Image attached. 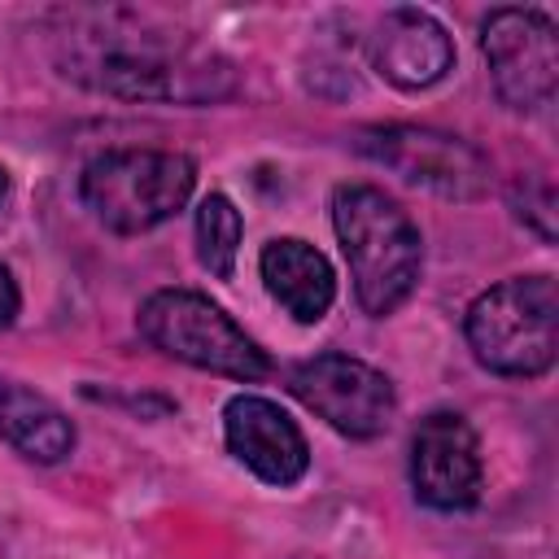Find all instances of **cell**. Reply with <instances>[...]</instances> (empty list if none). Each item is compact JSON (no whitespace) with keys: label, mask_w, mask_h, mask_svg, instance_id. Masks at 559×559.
Returning a JSON list of instances; mask_svg holds the SVG:
<instances>
[{"label":"cell","mask_w":559,"mask_h":559,"mask_svg":"<svg viewBox=\"0 0 559 559\" xmlns=\"http://www.w3.org/2000/svg\"><path fill=\"white\" fill-rule=\"evenodd\" d=\"M66 48L61 66L70 79L127 96V100H218L236 87L231 66L201 48L188 31L157 26L131 9H92L70 13L66 31H57Z\"/></svg>","instance_id":"cell-1"},{"label":"cell","mask_w":559,"mask_h":559,"mask_svg":"<svg viewBox=\"0 0 559 559\" xmlns=\"http://www.w3.org/2000/svg\"><path fill=\"white\" fill-rule=\"evenodd\" d=\"M332 223L354 275L358 306L367 314H393L419 280V227L393 197L371 183H341L332 197Z\"/></svg>","instance_id":"cell-2"},{"label":"cell","mask_w":559,"mask_h":559,"mask_svg":"<svg viewBox=\"0 0 559 559\" xmlns=\"http://www.w3.org/2000/svg\"><path fill=\"white\" fill-rule=\"evenodd\" d=\"M467 345L498 376H542L559 349V288L550 275H515L467 306Z\"/></svg>","instance_id":"cell-3"},{"label":"cell","mask_w":559,"mask_h":559,"mask_svg":"<svg viewBox=\"0 0 559 559\" xmlns=\"http://www.w3.org/2000/svg\"><path fill=\"white\" fill-rule=\"evenodd\" d=\"M192 183H197V166L183 153L114 148L83 166L79 192H83V205L109 231L140 236L175 218L192 197Z\"/></svg>","instance_id":"cell-4"},{"label":"cell","mask_w":559,"mask_h":559,"mask_svg":"<svg viewBox=\"0 0 559 559\" xmlns=\"http://www.w3.org/2000/svg\"><path fill=\"white\" fill-rule=\"evenodd\" d=\"M140 332L162 354L188 367H201V371H218L231 380H262L271 371L258 341L245 336V328H236V319L223 306L188 288L153 293L140 310Z\"/></svg>","instance_id":"cell-5"},{"label":"cell","mask_w":559,"mask_h":559,"mask_svg":"<svg viewBox=\"0 0 559 559\" xmlns=\"http://www.w3.org/2000/svg\"><path fill=\"white\" fill-rule=\"evenodd\" d=\"M358 153L450 201H472L489 188V162L467 140L432 127H367L358 131Z\"/></svg>","instance_id":"cell-6"},{"label":"cell","mask_w":559,"mask_h":559,"mask_svg":"<svg viewBox=\"0 0 559 559\" xmlns=\"http://www.w3.org/2000/svg\"><path fill=\"white\" fill-rule=\"evenodd\" d=\"M480 52L511 109H542L555 96L559 44L542 9H493L480 26Z\"/></svg>","instance_id":"cell-7"},{"label":"cell","mask_w":559,"mask_h":559,"mask_svg":"<svg viewBox=\"0 0 559 559\" xmlns=\"http://www.w3.org/2000/svg\"><path fill=\"white\" fill-rule=\"evenodd\" d=\"M293 393L328 419L345 437H376L389 428L393 415V384L384 371L349 358V354H319L288 376Z\"/></svg>","instance_id":"cell-8"},{"label":"cell","mask_w":559,"mask_h":559,"mask_svg":"<svg viewBox=\"0 0 559 559\" xmlns=\"http://www.w3.org/2000/svg\"><path fill=\"white\" fill-rule=\"evenodd\" d=\"M411 485L432 511H467L480 498V450L476 432L454 411H432L419 419L411 441Z\"/></svg>","instance_id":"cell-9"},{"label":"cell","mask_w":559,"mask_h":559,"mask_svg":"<svg viewBox=\"0 0 559 559\" xmlns=\"http://www.w3.org/2000/svg\"><path fill=\"white\" fill-rule=\"evenodd\" d=\"M223 432L231 454L266 485H293L310 467V445L301 428L288 419V411H280L266 397H253V393L231 397L223 411Z\"/></svg>","instance_id":"cell-10"},{"label":"cell","mask_w":559,"mask_h":559,"mask_svg":"<svg viewBox=\"0 0 559 559\" xmlns=\"http://www.w3.org/2000/svg\"><path fill=\"white\" fill-rule=\"evenodd\" d=\"M454 61V44L424 9H393L371 35V66L397 87H428Z\"/></svg>","instance_id":"cell-11"},{"label":"cell","mask_w":559,"mask_h":559,"mask_svg":"<svg viewBox=\"0 0 559 559\" xmlns=\"http://www.w3.org/2000/svg\"><path fill=\"white\" fill-rule=\"evenodd\" d=\"M262 280L297 323H319L336 297V275L328 258L297 236H280L262 249Z\"/></svg>","instance_id":"cell-12"},{"label":"cell","mask_w":559,"mask_h":559,"mask_svg":"<svg viewBox=\"0 0 559 559\" xmlns=\"http://www.w3.org/2000/svg\"><path fill=\"white\" fill-rule=\"evenodd\" d=\"M0 441L35 463H61L74 450V428L48 397L0 376Z\"/></svg>","instance_id":"cell-13"},{"label":"cell","mask_w":559,"mask_h":559,"mask_svg":"<svg viewBox=\"0 0 559 559\" xmlns=\"http://www.w3.org/2000/svg\"><path fill=\"white\" fill-rule=\"evenodd\" d=\"M236 249H240V210L223 192H210L197 210V258L210 275L231 280Z\"/></svg>","instance_id":"cell-14"},{"label":"cell","mask_w":559,"mask_h":559,"mask_svg":"<svg viewBox=\"0 0 559 559\" xmlns=\"http://www.w3.org/2000/svg\"><path fill=\"white\" fill-rule=\"evenodd\" d=\"M515 192H524V201H515V214L528 218L542 240H555V197H550V188H546V183H533L537 197H528V188L515 183Z\"/></svg>","instance_id":"cell-15"},{"label":"cell","mask_w":559,"mask_h":559,"mask_svg":"<svg viewBox=\"0 0 559 559\" xmlns=\"http://www.w3.org/2000/svg\"><path fill=\"white\" fill-rule=\"evenodd\" d=\"M17 319V284H13V275L0 266V328H9Z\"/></svg>","instance_id":"cell-16"},{"label":"cell","mask_w":559,"mask_h":559,"mask_svg":"<svg viewBox=\"0 0 559 559\" xmlns=\"http://www.w3.org/2000/svg\"><path fill=\"white\" fill-rule=\"evenodd\" d=\"M0 197H4V170H0Z\"/></svg>","instance_id":"cell-17"}]
</instances>
